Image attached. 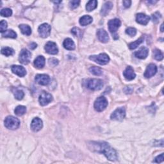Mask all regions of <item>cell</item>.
Here are the masks:
<instances>
[{
  "mask_svg": "<svg viewBox=\"0 0 164 164\" xmlns=\"http://www.w3.org/2000/svg\"><path fill=\"white\" fill-rule=\"evenodd\" d=\"M89 148L92 151L104 154L110 161H115L117 160L116 151L106 142H91L89 144Z\"/></svg>",
  "mask_w": 164,
  "mask_h": 164,
  "instance_id": "obj_1",
  "label": "cell"
},
{
  "mask_svg": "<svg viewBox=\"0 0 164 164\" xmlns=\"http://www.w3.org/2000/svg\"><path fill=\"white\" fill-rule=\"evenodd\" d=\"M5 126L9 130H17L20 126V121L17 118L14 117V116H8L5 120Z\"/></svg>",
  "mask_w": 164,
  "mask_h": 164,
  "instance_id": "obj_2",
  "label": "cell"
},
{
  "mask_svg": "<svg viewBox=\"0 0 164 164\" xmlns=\"http://www.w3.org/2000/svg\"><path fill=\"white\" fill-rule=\"evenodd\" d=\"M89 58L91 60L94 61L100 65H106L110 61V58L106 53H101L98 55L90 56Z\"/></svg>",
  "mask_w": 164,
  "mask_h": 164,
  "instance_id": "obj_3",
  "label": "cell"
},
{
  "mask_svg": "<svg viewBox=\"0 0 164 164\" xmlns=\"http://www.w3.org/2000/svg\"><path fill=\"white\" fill-rule=\"evenodd\" d=\"M87 87L93 90H101L103 87V82L99 79H90L87 82Z\"/></svg>",
  "mask_w": 164,
  "mask_h": 164,
  "instance_id": "obj_4",
  "label": "cell"
},
{
  "mask_svg": "<svg viewBox=\"0 0 164 164\" xmlns=\"http://www.w3.org/2000/svg\"><path fill=\"white\" fill-rule=\"evenodd\" d=\"M108 101L104 96L98 98L94 102V109L98 112L103 111L106 109Z\"/></svg>",
  "mask_w": 164,
  "mask_h": 164,
  "instance_id": "obj_5",
  "label": "cell"
},
{
  "mask_svg": "<svg viewBox=\"0 0 164 164\" xmlns=\"http://www.w3.org/2000/svg\"><path fill=\"white\" fill-rule=\"evenodd\" d=\"M126 111L125 109L123 107L118 108L112 114L110 118L112 120H115V121H122L125 117Z\"/></svg>",
  "mask_w": 164,
  "mask_h": 164,
  "instance_id": "obj_6",
  "label": "cell"
},
{
  "mask_svg": "<svg viewBox=\"0 0 164 164\" xmlns=\"http://www.w3.org/2000/svg\"><path fill=\"white\" fill-rule=\"evenodd\" d=\"M31 53L26 49H23L19 54V60L23 64L26 65L30 63L31 59Z\"/></svg>",
  "mask_w": 164,
  "mask_h": 164,
  "instance_id": "obj_7",
  "label": "cell"
},
{
  "mask_svg": "<svg viewBox=\"0 0 164 164\" xmlns=\"http://www.w3.org/2000/svg\"><path fill=\"white\" fill-rule=\"evenodd\" d=\"M51 26L47 23H44L39 27V34L42 38H46L48 37L51 33Z\"/></svg>",
  "mask_w": 164,
  "mask_h": 164,
  "instance_id": "obj_8",
  "label": "cell"
},
{
  "mask_svg": "<svg viewBox=\"0 0 164 164\" xmlns=\"http://www.w3.org/2000/svg\"><path fill=\"white\" fill-rule=\"evenodd\" d=\"M52 100H53V97H52L51 94L44 91L42 92L39 98L40 105L42 106L48 105L50 102H51Z\"/></svg>",
  "mask_w": 164,
  "mask_h": 164,
  "instance_id": "obj_9",
  "label": "cell"
},
{
  "mask_svg": "<svg viewBox=\"0 0 164 164\" xmlns=\"http://www.w3.org/2000/svg\"><path fill=\"white\" fill-rule=\"evenodd\" d=\"M108 25H109V31L112 34H114L116 33L117 29L121 26V22L119 19H114L110 20Z\"/></svg>",
  "mask_w": 164,
  "mask_h": 164,
  "instance_id": "obj_10",
  "label": "cell"
},
{
  "mask_svg": "<svg viewBox=\"0 0 164 164\" xmlns=\"http://www.w3.org/2000/svg\"><path fill=\"white\" fill-rule=\"evenodd\" d=\"M35 80L39 85H48L50 81V78L48 75L44 74H37L36 75V77L35 78Z\"/></svg>",
  "mask_w": 164,
  "mask_h": 164,
  "instance_id": "obj_11",
  "label": "cell"
},
{
  "mask_svg": "<svg viewBox=\"0 0 164 164\" xmlns=\"http://www.w3.org/2000/svg\"><path fill=\"white\" fill-rule=\"evenodd\" d=\"M44 49L46 53L50 55H57L58 52V49L57 46V44L55 42L51 41L47 42V44L45 45Z\"/></svg>",
  "mask_w": 164,
  "mask_h": 164,
  "instance_id": "obj_12",
  "label": "cell"
},
{
  "mask_svg": "<svg viewBox=\"0 0 164 164\" xmlns=\"http://www.w3.org/2000/svg\"><path fill=\"white\" fill-rule=\"evenodd\" d=\"M43 126L42 121L39 117L34 118L31 123V129L35 132H37L42 129Z\"/></svg>",
  "mask_w": 164,
  "mask_h": 164,
  "instance_id": "obj_13",
  "label": "cell"
},
{
  "mask_svg": "<svg viewBox=\"0 0 164 164\" xmlns=\"http://www.w3.org/2000/svg\"><path fill=\"white\" fill-rule=\"evenodd\" d=\"M157 67L153 63H151L147 67V69L144 73V77L146 78H149L157 73Z\"/></svg>",
  "mask_w": 164,
  "mask_h": 164,
  "instance_id": "obj_14",
  "label": "cell"
},
{
  "mask_svg": "<svg viewBox=\"0 0 164 164\" xmlns=\"http://www.w3.org/2000/svg\"><path fill=\"white\" fill-rule=\"evenodd\" d=\"M12 71L13 73L19 76L20 77H23L26 74V69L23 66H12L11 67Z\"/></svg>",
  "mask_w": 164,
  "mask_h": 164,
  "instance_id": "obj_15",
  "label": "cell"
},
{
  "mask_svg": "<svg viewBox=\"0 0 164 164\" xmlns=\"http://www.w3.org/2000/svg\"><path fill=\"white\" fill-rule=\"evenodd\" d=\"M97 36L99 40V41L101 42L106 43L109 41V37L106 31L103 29H99L97 31Z\"/></svg>",
  "mask_w": 164,
  "mask_h": 164,
  "instance_id": "obj_16",
  "label": "cell"
},
{
  "mask_svg": "<svg viewBox=\"0 0 164 164\" xmlns=\"http://www.w3.org/2000/svg\"><path fill=\"white\" fill-rule=\"evenodd\" d=\"M123 75L128 80H132V79H135L136 77L134 70L131 66H128L126 67L125 71L123 72Z\"/></svg>",
  "mask_w": 164,
  "mask_h": 164,
  "instance_id": "obj_17",
  "label": "cell"
},
{
  "mask_svg": "<svg viewBox=\"0 0 164 164\" xmlns=\"http://www.w3.org/2000/svg\"><path fill=\"white\" fill-rule=\"evenodd\" d=\"M149 19L150 17L148 15L142 13L138 14L137 15V17H136V21H137V22L142 25H146L149 23Z\"/></svg>",
  "mask_w": 164,
  "mask_h": 164,
  "instance_id": "obj_18",
  "label": "cell"
},
{
  "mask_svg": "<svg viewBox=\"0 0 164 164\" xmlns=\"http://www.w3.org/2000/svg\"><path fill=\"white\" fill-rule=\"evenodd\" d=\"M149 53V50L146 47H142L138 51L135 53V56L140 59H145L147 58Z\"/></svg>",
  "mask_w": 164,
  "mask_h": 164,
  "instance_id": "obj_19",
  "label": "cell"
},
{
  "mask_svg": "<svg viewBox=\"0 0 164 164\" xmlns=\"http://www.w3.org/2000/svg\"><path fill=\"white\" fill-rule=\"evenodd\" d=\"M113 7V3L110 1L106 2L103 5L101 10V15L102 16H106L109 14Z\"/></svg>",
  "mask_w": 164,
  "mask_h": 164,
  "instance_id": "obj_20",
  "label": "cell"
},
{
  "mask_svg": "<svg viewBox=\"0 0 164 164\" xmlns=\"http://www.w3.org/2000/svg\"><path fill=\"white\" fill-rule=\"evenodd\" d=\"M63 46L67 50H74L75 49V44L70 38L66 39L63 41Z\"/></svg>",
  "mask_w": 164,
  "mask_h": 164,
  "instance_id": "obj_21",
  "label": "cell"
},
{
  "mask_svg": "<svg viewBox=\"0 0 164 164\" xmlns=\"http://www.w3.org/2000/svg\"><path fill=\"white\" fill-rule=\"evenodd\" d=\"M34 65L35 67L38 69H41L45 65V58L43 56H39L34 61Z\"/></svg>",
  "mask_w": 164,
  "mask_h": 164,
  "instance_id": "obj_22",
  "label": "cell"
},
{
  "mask_svg": "<svg viewBox=\"0 0 164 164\" xmlns=\"http://www.w3.org/2000/svg\"><path fill=\"white\" fill-rule=\"evenodd\" d=\"M93 19L90 15H84L79 19V24L82 26H87L93 22Z\"/></svg>",
  "mask_w": 164,
  "mask_h": 164,
  "instance_id": "obj_23",
  "label": "cell"
},
{
  "mask_svg": "<svg viewBox=\"0 0 164 164\" xmlns=\"http://www.w3.org/2000/svg\"><path fill=\"white\" fill-rule=\"evenodd\" d=\"M97 6H98V1L96 0H92V1H89L87 3L86 5V9L87 11L91 12L96 9Z\"/></svg>",
  "mask_w": 164,
  "mask_h": 164,
  "instance_id": "obj_24",
  "label": "cell"
},
{
  "mask_svg": "<svg viewBox=\"0 0 164 164\" xmlns=\"http://www.w3.org/2000/svg\"><path fill=\"white\" fill-rule=\"evenodd\" d=\"M19 28L21 30V32L26 35H30L31 34V28L27 25H20Z\"/></svg>",
  "mask_w": 164,
  "mask_h": 164,
  "instance_id": "obj_25",
  "label": "cell"
},
{
  "mask_svg": "<svg viewBox=\"0 0 164 164\" xmlns=\"http://www.w3.org/2000/svg\"><path fill=\"white\" fill-rule=\"evenodd\" d=\"M2 36L3 37L15 39L17 37V34L12 30H6L5 32L3 33Z\"/></svg>",
  "mask_w": 164,
  "mask_h": 164,
  "instance_id": "obj_26",
  "label": "cell"
},
{
  "mask_svg": "<svg viewBox=\"0 0 164 164\" xmlns=\"http://www.w3.org/2000/svg\"><path fill=\"white\" fill-rule=\"evenodd\" d=\"M15 114L18 116H21L25 114L26 112V109L25 106L19 105L17 106L15 109Z\"/></svg>",
  "mask_w": 164,
  "mask_h": 164,
  "instance_id": "obj_27",
  "label": "cell"
},
{
  "mask_svg": "<svg viewBox=\"0 0 164 164\" xmlns=\"http://www.w3.org/2000/svg\"><path fill=\"white\" fill-rule=\"evenodd\" d=\"M1 52V54L6 56V57L12 56V55H13L14 53V50L12 48H11V47H3V48H2Z\"/></svg>",
  "mask_w": 164,
  "mask_h": 164,
  "instance_id": "obj_28",
  "label": "cell"
},
{
  "mask_svg": "<svg viewBox=\"0 0 164 164\" xmlns=\"http://www.w3.org/2000/svg\"><path fill=\"white\" fill-rule=\"evenodd\" d=\"M144 41V38L143 37H141L138 39V40H137V41H134L133 42H131L129 44V47L130 50H135L137 48V47L141 44V43H142V42Z\"/></svg>",
  "mask_w": 164,
  "mask_h": 164,
  "instance_id": "obj_29",
  "label": "cell"
},
{
  "mask_svg": "<svg viewBox=\"0 0 164 164\" xmlns=\"http://www.w3.org/2000/svg\"><path fill=\"white\" fill-rule=\"evenodd\" d=\"M89 71L92 74L94 75H95V76H100L103 74L102 70L98 67H95V66L91 67L90 68Z\"/></svg>",
  "mask_w": 164,
  "mask_h": 164,
  "instance_id": "obj_30",
  "label": "cell"
},
{
  "mask_svg": "<svg viewBox=\"0 0 164 164\" xmlns=\"http://www.w3.org/2000/svg\"><path fill=\"white\" fill-rule=\"evenodd\" d=\"M71 34L74 36H75V37L81 38L82 37V35H83V31L82 30L79 29V28L74 27L71 30Z\"/></svg>",
  "mask_w": 164,
  "mask_h": 164,
  "instance_id": "obj_31",
  "label": "cell"
},
{
  "mask_svg": "<svg viewBox=\"0 0 164 164\" xmlns=\"http://www.w3.org/2000/svg\"><path fill=\"white\" fill-rule=\"evenodd\" d=\"M153 55L154 58L157 60L160 61L163 58V55L162 53V52L159 50H155L153 51Z\"/></svg>",
  "mask_w": 164,
  "mask_h": 164,
  "instance_id": "obj_32",
  "label": "cell"
},
{
  "mask_svg": "<svg viewBox=\"0 0 164 164\" xmlns=\"http://www.w3.org/2000/svg\"><path fill=\"white\" fill-rule=\"evenodd\" d=\"M1 15L3 17H9L12 14V11L10 9H3L1 10Z\"/></svg>",
  "mask_w": 164,
  "mask_h": 164,
  "instance_id": "obj_33",
  "label": "cell"
},
{
  "mask_svg": "<svg viewBox=\"0 0 164 164\" xmlns=\"http://www.w3.org/2000/svg\"><path fill=\"white\" fill-rule=\"evenodd\" d=\"M24 95H25V94H24L23 91L21 90H16L14 93V96L15 99H17V100H21L24 98Z\"/></svg>",
  "mask_w": 164,
  "mask_h": 164,
  "instance_id": "obj_34",
  "label": "cell"
},
{
  "mask_svg": "<svg viewBox=\"0 0 164 164\" xmlns=\"http://www.w3.org/2000/svg\"><path fill=\"white\" fill-rule=\"evenodd\" d=\"M126 33L128 35L131 36V37H133L136 34H137V30L134 28L129 27L126 30Z\"/></svg>",
  "mask_w": 164,
  "mask_h": 164,
  "instance_id": "obj_35",
  "label": "cell"
},
{
  "mask_svg": "<svg viewBox=\"0 0 164 164\" xmlns=\"http://www.w3.org/2000/svg\"><path fill=\"white\" fill-rule=\"evenodd\" d=\"M7 26V23L5 21H4V20H2L1 23H0V31H1V34L4 33L6 31Z\"/></svg>",
  "mask_w": 164,
  "mask_h": 164,
  "instance_id": "obj_36",
  "label": "cell"
},
{
  "mask_svg": "<svg viewBox=\"0 0 164 164\" xmlns=\"http://www.w3.org/2000/svg\"><path fill=\"white\" fill-rule=\"evenodd\" d=\"M161 14L159 12H155L154 14L152 15V21H153V23H157L158 22L159 19L161 18Z\"/></svg>",
  "mask_w": 164,
  "mask_h": 164,
  "instance_id": "obj_37",
  "label": "cell"
},
{
  "mask_svg": "<svg viewBox=\"0 0 164 164\" xmlns=\"http://www.w3.org/2000/svg\"><path fill=\"white\" fill-rule=\"evenodd\" d=\"M80 1H71L69 2V7L71 9H74L79 6Z\"/></svg>",
  "mask_w": 164,
  "mask_h": 164,
  "instance_id": "obj_38",
  "label": "cell"
},
{
  "mask_svg": "<svg viewBox=\"0 0 164 164\" xmlns=\"http://www.w3.org/2000/svg\"><path fill=\"white\" fill-rule=\"evenodd\" d=\"M163 153H162L160 155H158V157L155 158L154 162L155 163H161L163 161Z\"/></svg>",
  "mask_w": 164,
  "mask_h": 164,
  "instance_id": "obj_39",
  "label": "cell"
},
{
  "mask_svg": "<svg viewBox=\"0 0 164 164\" xmlns=\"http://www.w3.org/2000/svg\"><path fill=\"white\" fill-rule=\"evenodd\" d=\"M49 63L51 66H56L57 65H58V60L56 58H50L49 60Z\"/></svg>",
  "mask_w": 164,
  "mask_h": 164,
  "instance_id": "obj_40",
  "label": "cell"
},
{
  "mask_svg": "<svg viewBox=\"0 0 164 164\" xmlns=\"http://www.w3.org/2000/svg\"><path fill=\"white\" fill-rule=\"evenodd\" d=\"M131 4V1H128V0H126V1H123V5L124 7L126 8H129Z\"/></svg>",
  "mask_w": 164,
  "mask_h": 164,
  "instance_id": "obj_41",
  "label": "cell"
},
{
  "mask_svg": "<svg viewBox=\"0 0 164 164\" xmlns=\"http://www.w3.org/2000/svg\"><path fill=\"white\" fill-rule=\"evenodd\" d=\"M37 44L35 42H32V43H31V44H30V48L31 50H34L36 48V47H37Z\"/></svg>",
  "mask_w": 164,
  "mask_h": 164,
  "instance_id": "obj_42",
  "label": "cell"
},
{
  "mask_svg": "<svg viewBox=\"0 0 164 164\" xmlns=\"http://www.w3.org/2000/svg\"><path fill=\"white\" fill-rule=\"evenodd\" d=\"M148 2H149V3H153V4H154V3H157V1H148Z\"/></svg>",
  "mask_w": 164,
  "mask_h": 164,
  "instance_id": "obj_43",
  "label": "cell"
},
{
  "mask_svg": "<svg viewBox=\"0 0 164 164\" xmlns=\"http://www.w3.org/2000/svg\"><path fill=\"white\" fill-rule=\"evenodd\" d=\"M163 25L162 24V25H161V28H160V30H161L162 32H163Z\"/></svg>",
  "mask_w": 164,
  "mask_h": 164,
  "instance_id": "obj_44",
  "label": "cell"
}]
</instances>
